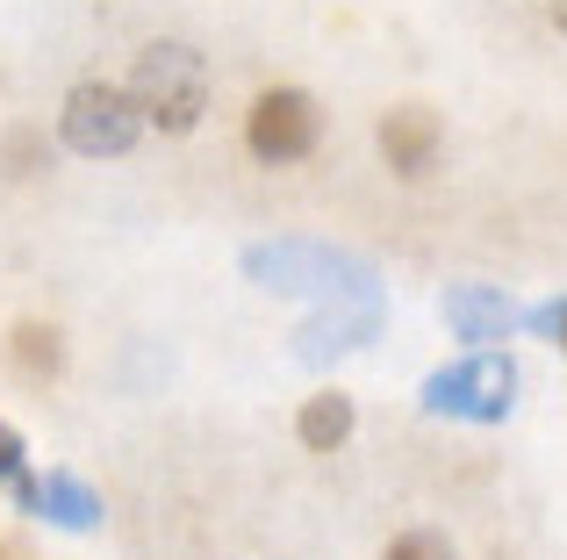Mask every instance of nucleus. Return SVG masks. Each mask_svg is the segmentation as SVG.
<instances>
[{"instance_id": "1", "label": "nucleus", "mask_w": 567, "mask_h": 560, "mask_svg": "<svg viewBox=\"0 0 567 560\" xmlns=\"http://www.w3.org/2000/svg\"><path fill=\"white\" fill-rule=\"evenodd\" d=\"M130 101L144 108L152 129L181 137L208 108V58L194 51V43H144L137 65H130Z\"/></svg>"}, {"instance_id": "2", "label": "nucleus", "mask_w": 567, "mask_h": 560, "mask_svg": "<svg viewBox=\"0 0 567 560\" xmlns=\"http://www.w3.org/2000/svg\"><path fill=\"white\" fill-rule=\"evenodd\" d=\"M144 129H152L144 108L130 101V86H115V80H80L65 94V108H58V137L80 158H123V152H137Z\"/></svg>"}, {"instance_id": "3", "label": "nucleus", "mask_w": 567, "mask_h": 560, "mask_svg": "<svg viewBox=\"0 0 567 560\" xmlns=\"http://www.w3.org/2000/svg\"><path fill=\"white\" fill-rule=\"evenodd\" d=\"M416 403H424L431 417L503 424V417H511V403H517V366H511V352H467V360L439 366V374L424 381Z\"/></svg>"}, {"instance_id": "4", "label": "nucleus", "mask_w": 567, "mask_h": 560, "mask_svg": "<svg viewBox=\"0 0 567 560\" xmlns=\"http://www.w3.org/2000/svg\"><path fill=\"white\" fill-rule=\"evenodd\" d=\"M317 144H323V108L302 86H266L245 108V152L259 166H302Z\"/></svg>"}, {"instance_id": "5", "label": "nucleus", "mask_w": 567, "mask_h": 560, "mask_svg": "<svg viewBox=\"0 0 567 560\" xmlns=\"http://www.w3.org/2000/svg\"><path fill=\"white\" fill-rule=\"evenodd\" d=\"M439 152H445L439 108H424V101H402V108L381 115V158L402 173V180H424V173L439 166Z\"/></svg>"}, {"instance_id": "6", "label": "nucleus", "mask_w": 567, "mask_h": 560, "mask_svg": "<svg viewBox=\"0 0 567 560\" xmlns=\"http://www.w3.org/2000/svg\"><path fill=\"white\" fill-rule=\"evenodd\" d=\"M14 504L22 510H37V518H51V525H65V532H94L101 525V496L86 489L80 475H14Z\"/></svg>"}, {"instance_id": "7", "label": "nucleus", "mask_w": 567, "mask_h": 560, "mask_svg": "<svg viewBox=\"0 0 567 560\" xmlns=\"http://www.w3.org/2000/svg\"><path fill=\"white\" fill-rule=\"evenodd\" d=\"M445 323H453L467 345L496 352V338H511L525 317H517V302L503 288H453V294H445Z\"/></svg>"}, {"instance_id": "8", "label": "nucleus", "mask_w": 567, "mask_h": 560, "mask_svg": "<svg viewBox=\"0 0 567 560\" xmlns=\"http://www.w3.org/2000/svg\"><path fill=\"white\" fill-rule=\"evenodd\" d=\"M352 424H360V409H352V395L323 388V395H309V403H302V417H295V438H302L309 453H338V446L352 438Z\"/></svg>"}, {"instance_id": "9", "label": "nucleus", "mask_w": 567, "mask_h": 560, "mask_svg": "<svg viewBox=\"0 0 567 560\" xmlns=\"http://www.w3.org/2000/svg\"><path fill=\"white\" fill-rule=\"evenodd\" d=\"M14 366H22L29 381L58 374V366H65V338H58L51 323H22V331H14Z\"/></svg>"}, {"instance_id": "10", "label": "nucleus", "mask_w": 567, "mask_h": 560, "mask_svg": "<svg viewBox=\"0 0 567 560\" xmlns=\"http://www.w3.org/2000/svg\"><path fill=\"white\" fill-rule=\"evenodd\" d=\"M381 560H460V553H453V539H445V532L416 525V532H402V539H395V547H388Z\"/></svg>"}, {"instance_id": "11", "label": "nucleus", "mask_w": 567, "mask_h": 560, "mask_svg": "<svg viewBox=\"0 0 567 560\" xmlns=\"http://www.w3.org/2000/svg\"><path fill=\"white\" fill-rule=\"evenodd\" d=\"M525 323L539 338H554V345L567 352V294H554V302H539V309H525Z\"/></svg>"}, {"instance_id": "12", "label": "nucleus", "mask_w": 567, "mask_h": 560, "mask_svg": "<svg viewBox=\"0 0 567 560\" xmlns=\"http://www.w3.org/2000/svg\"><path fill=\"white\" fill-rule=\"evenodd\" d=\"M14 475H22V432L0 424V481H14Z\"/></svg>"}, {"instance_id": "13", "label": "nucleus", "mask_w": 567, "mask_h": 560, "mask_svg": "<svg viewBox=\"0 0 567 560\" xmlns=\"http://www.w3.org/2000/svg\"><path fill=\"white\" fill-rule=\"evenodd\" d=\"M554 22H560V37H567V0H554Z\"/></svg>"}]
</instances>
